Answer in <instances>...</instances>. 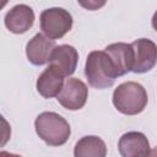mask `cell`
I'll return each mask as SVG.
<instances>
[{
    "instance_id": "7a4b0ae2",
    "label": "cell",
    "mask_w": 157,
    "mask_h": 157,
    "mask_svg": "<svg viewBox=\"0 0 157 157\" xmlns=\"http://www.w3.org/2000/svg\"><path fill=\"white\" fill-rule=\"evenodd\" d=\"M112 102L118 112L125 115L140 114L147 105L148 97L145 87L135 81L120 83L113 92Z\"/></svg>"
},
{
    "instance_id": "3957f363",
    "label": "cell",
    "mask_w": 157,
    "mask_h": 157,
    "mask_svg": "<svg viewBox=\"0 0 157 157\" xmlns=\"http://www.w3.org/2000/svg\"><path fill=\"white\" fill-rule=\"evenodd\" d=\"M37 135L49 146L64 145L71 134L69 123L55 112H43L34 120Z\"/></svg>"
},
{
    "instance_id": "8992f818",
    "label": "cell",
    "mask_w": 157,
    "mask_h": 157,
    "mask_svg": "<svg viewBox=\"0 0 157 157\" xmlns=\"http://www.w3.org/2000/svg\"><path fill=\"white\" fill-rule=\"evenodd\" d=\"M88 97L86 83L78 78L71 77L64 82V86L56 96L58 102L69 110H78L83 108Z\"/></svg>"
},
{
    "instance_id": "5b68a950",
    "label": "cell",
    "mask_w": 157,
    "mask_h": 157,
    "mask_svg": "<svg viewBox=\"0 0 157 157\" xmlns=\"http://www.w3.org/2000/svg\"><path fill=\"white\" fill-rule=\"evenodd\" d=\"M131 44L132 65L131 71L135 74H145L153 69L157 63V45L147 38H139Z\"/></svg>"
},
{
    "instance_id": "9a60e30c",
    "label": "cell",
    "mask_w": 157,
    "mask_h": 157,
    "mask_svg": "<svg viewBox=\"0 0 157 157\" xmlns=\"http://www.w3.org/2000/svg\"><path fill=\"white\" fill-rule=\"evenodd\" d=\"M151 25H152V27H153V29L157 32V11L153 13V16H152V20H151Z\"/></svg>"
},
{
    "instance_id": "8fae6325",
    "label": "cell",
    "mask_w": 157,
    "mask_h": 157,
    "mask_svg": "<svg viewBox=\"0 0 157 157\" xmlns=\"http://www.w3.org/2000/svg\"><path fill=\"white\" fill-rule=\"evenodd\" d=\"M64 75L49 65L37 78V91L44 98H53L59 94L64 86Z\"/></svg>"
},
{
    "instance_id": "9c48e42d",
    "label": "cell",
    "mask_w": 157,
    "mask_h": 157,
    "mask_svg": "<svg viewBox=\"0 0 157 157\" xmlns=\"http://www.w3.org/2000/svg\"><path fill=\"white\" fill-rule=\"evenodd\" d=\"M119 153L123 157H139L150 155V142L145 134L129 131L121 135L118 142Z\"/></svg>"
},
{
    "instance_id": "277c9868",
    "label": "cell",
    "mask_w": 157,
    "mask_h": 157,
    "mask_svg": "<svg viewBox=\"0 0 157 157\" xmlns=\"http://www.w3.org/2000/svg\"><path fill=\"white\" fill-rule=\"evenodd\" d=\"M71 27L72 16L63 7H50L40 13V29L50 39L63 38Z\"/></svg>"
},
{
    "instance_id": "6da1fadb",
    "label": "cell",
    "mask_w": 157,
    "mask_h": 157,
    "mask_svg": "<svg viewBox=\"0 0 157 157\" xmlns=\"http://www.w3.org/2000/svg\"><path fill=\"white\" fill-rule=\"evenodd\" d=\"M85 75L90 86L98 90L113 86L118 77L117 69L105 50H93L87 55Z\"/></svg>"
},
{
    "instance_id": "7c38bea8",
    "label": "cell",
    "mask_w": 157,
    "mask_h": 157,
    "mask_svg": "<svg viewBox=\"0 0 157 157\" xmlns=\"http://www.w3.org/2000/svg\"><path fill=\"white\" fill-rule=\"evenodd\" d=\"M104 50L110 56V59H112V61L117 69L118 77L131 71V65H132L131 44L118 42V43L109 44L108 47H105Z\"/></svg>"
},
{
    "instance_id": "30bf717a",
    "label": "cell",
    "mask_w": 157,
    "mask_h": 157,
    "mask_svg": "<svg viewBox=\"0 0 157 157\" xmlns=\"http://www.w3.org/2000/svg\"><path fill=\"white\" fill-rule=\"evenodd\" d=\"M77 61H78L77 50L72 45L61 44V45H56V48L54 49L49 65H52L58 71H60L65 77H69L75 72Z\"/></svg>"
},
{
    "instance_id": "ba28073f",
    "label": "cell",
    "mask_w": 157,
    "mask_h": 157,
    "mask_svg": "<svg viewBox=\"0 0 157 157\" xmlns=\"http://www.w3.org/2000/svg\"><path fill=\"white\" fill-rule=\"evenodd\" d=\"M4 23L6 28L15 34L26 33L34 23V12L32 7L26 4L15 5L6 12Z\"/></svg>"
},
{
    "instance_id": "52a82bcc",
    "label": "cell",
    "mask_w": 157,
    "mask_h": 157,
    "mask_svg": "<svg viewBox=\"0 0 157 157\" xmlns=\"http://www.w3.org/2000/svg\"><path fill=\"white\" fill-rule=\"evenodd\" d=\"M56 44L54 39L48 38L44 33H37L26 45V55L29 63L40 66L50 61Z\"/></svg>"
},
{
    "instance_id": "5bb4252c",
    "label": "cell",
    "mask_w": 157,
    "mask_h": 157,
    "mask_svg": "<svg viewBox=\"0 0 157 157\" xmlns=\"http://www.w3.org/2000/svg\"><path fill=\"white\" fill-rule=\"evenodd\" d=\"M77 2L80 4L81 7L88 11H96V10L102 9L105 5L107 0H77Z\"/></svg>"
},
{
    "instance_id": "4fadbf2b",
    "label": "cell",
    "mask_w": 157,
    "mask_h": 157,
    "mask_svg": "<svg viewBox=\"0 0 157 157\" xmlns=\"http://www.w3.org/2000/svg\"><path fill=\"white\" fill-rule=\"evenodd\" d=\"M74 155L75 157H104L107 155V146L98 136H83L76 142Z\"/></svg>"
}]
</instances>
